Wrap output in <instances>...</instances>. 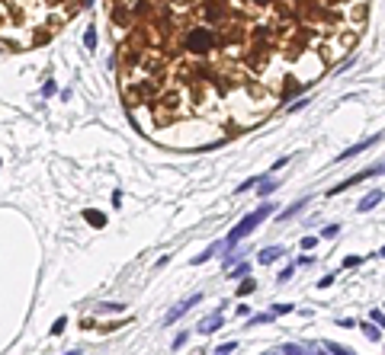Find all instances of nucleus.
Listing matches in <instances>:
<instances>
[{
    "label": "nucleus",
    "mask_w": 385,
    "mask_h": 355,
    "mask_svg": "<svg viewBox=\"0 0 385 355\" xmlns=\"http://www.w3.org/2000/svg\"><path fill=\"white\" fill-rule=\"evenodd\" d=\"M324 3L360 19L369 13V0ZM110 13L112 36L119 32L110 64L122 71V87L151 77L190 115H202L234 90L273 106L267 71L282 54L260 29L251 0H110Z\"/></svg>",
    "instance_id": "f257e3e1"
},
{
    "label": "nucleus",
    "mask_w": 385,
    "mask_h": 355,
    "mask_svg": "<svg viewBox=\"0 0 385 355\" xmlns=\"http://www.w3.org/2000/svg\"><path fill=\"white\" fill-rule=\"evenodd\" d=\"M273 211H276V205H273V202H263L260 208H254V211H251V215H244V218L238 221V227H234L231 234L225 237V250H231L234 243H238V240H244V237L251 234V230H257V224H263L270 215H273Z\"/></svg>",
    "instance_id": "f03ea898"
},
{
    "label": "nucleus",
    "mask_w": 385,
    "mask_h": 355,
    "mask_svg": "<svg viewBox=\"0 0 385 355\" xmlns=\"http://www.w3.org/2000/svg\"><path fill=\"white\" fill-rule=\"evenodd\" d=\"M379 173H385V160H382V163H376V167H366V170H360V173H356V176H350V179L337 182V186L330 189V195H340V192H347L350 186H356V182L369 179V176H379Z\"/></svg>",
    "instance_id": "7ed1b4c3"
},
{
    "label": "nucleus",
    "mask_w": 385,
    "mask_h": 355,
    "mask_svg": "<svg viewBox=\"0 0 385 355\" xmlns=\"http://www.w3.org/2000/svg\"><path fill=\"white\" fill-rule=\"evenodd\" d=\"M221 323H225V313H221V307L219 311H212L206 320H199V326H196V333H202V336H209V333H215V330H221Z\"/></svg>",
    "instance_id": "20e7f679"
},
{
    "label": "nucleus",
    "mask_w": 385,
    "mask_h": 355,
    "mask_svg": "<svg viewBox=\"0 0 385 355\" xmlns=\"http://www.w3.org/2000/svg\"><path fill=\"white\" fill-rule=\"evenodd\" d=\"M379 141H382V134H373V138H366V141H360V144H353V147H347V151H340V154L334 157V160H337V163H340V160H350V157H356V154L369 151V147L379 144Z\"/></svg>",
    "instance_id": "39448f33"
},
{
    "label": "nucleus",
    "mask_w": 385,
    "mask_h": 355,
    "mask_svg": "<svg viewBox=\"0 0 385 355\" xmlns=\"http://www.w3.org/2000/svg\"><path fill=\"white\" fill-rule=\"evenodd\" d=\"M199 301H202V295H199V291H196V295H193V298H186V301H180V304H177V307H173V311H170V313H167V323H177V320H180V317H183V313H186V311H190V307H193V304H199Z\"/></svg>",
    "instance_id": "423d86ee"
},
{
    "label": "nucleus",
    "mask_w": 385,
    "mask_h": 355,
    "mask_svg": "<svg viewBox=\"0 0 385 355\" xmlns=\"http://www.w3.org/2000/svg\"><path fill=\"white\" fill-rule=\"evenodd\" d=\"M382 199H385V192H382V189H373V192H369L366 199L356 205V208H360V211H369V208H376V205H379Z\"/></svg>",
    "instance_id": "0eeeda50"
},
{
    "label": "nucleus",
    "mask_w": 385,
    "mask_h": 355,
    "mask_svg": "<svg viewBox=\"0 0 385 355\" xmlns=\"http://www.w3.org/2000/svg\"><path fill=\"white\" fill-rule=\"evenodd\" d=\"M279 256H282V247H267V250H260L257 263H260V266H270V263H276Z\"/></svg>",
    "instance_id": "6e6552de"
},
{
    "label": "nucleus",
    "mask_w": 385,
    "mask_h": 355,
    "mask_svg": "<svg viewBox=\"0 0 385 355\" xmlns=\"http://www.w3.org/2000/svg\"><path fill=\"white\" fill-rule=\"evenodd\" d=\"M84 218L93 224V227H106V215H103V211H93V208H87V211H84Z\"/></svg>",
    "instance_id": "1a4fd4ad"
},
{
    "label": "nucleus",
    "mask_w": 385,
    "mask_h": 355,
    "mask_svg": "<svg viewBox=\"0 0 385 355\" xmlns=\"http://www.w3.org/2000/svg\"><path fill=\"white\" fill-rule=\"evenodd\" d=\"M84 45H87V48H90V51L97 48V26H93V23L87 26V32H84Z\"/></svg>",
    "instance_id": "9d476101"
},
{
    "label": "nucleus",
    "mask_w": 385,
    "mask_h": 355,
    "mask_svg": "<svg viewBox=\"0 0 385 355\" xmlns=\"http://www.w3.org/2000/svg\"><path fill=\"white\" fill-rule=\"evenodd\" d=\"M363 333H366V339H373V343H379V339H382V330L376 323H363Z\"/></svg>",
    "instance_id": "9b49d317"
},
{
    "label": "nucleus",
    "mask_w": 385,
    "mask_h": 355,
    "mask_svg": "<svg viewBox=\"0 0 385 355\" xmlns=\"http://www.w3.org/2000/svg\"><path fill=\"white\" fill-rule=\"evenodd\" d=\"M324 349H328L330 355H356L353 349H347V346H337V343H324Z\"/></svg>",
    "instance_id": "f8f14e48"
},
{
    "label": "nucleus",
    "mask_w": 385,
    "mask_h": 355,
    "mask_svg": "<svg viewBox=\"0 0 385 355\" xmlns=\"http://www.w3.org/2000/svg\"><path fill=\"white\" fill-rule=\"evenodd\" d=\"M260 179H263V176H251V179H244V182H241V186L238 189H234V192H247V189H254V186H260Z\"/></svg>",
    "instance_id": "ddd939ff"
},
{
    "label": "nucleus",
    "mask_w": 385,
    "mask_h": 355,
    "mask_svg": "<svg viewBox=\"0 0 385 355\" xmlns=\"http://www.w3.org/2000/svg\"><path fill=\"white\" fill-rule=\"evenodd\" d=\"M257 288V285L251 282V278H241V282H238V298H244V295H251V291Z\"/></svg>",
    "instance_id": "4468645a"
},
{
    "label": "nucleus",
    "mask_w": 385,
    "mask_h": 355,
    "mask_svg": "<svg viewBox=\"0 0 385 355\" xmlns=\"http://www.w3.org/2000/svg\"><path fill=\"white\" fill-rule=\"evenodd\" d=\"M282 355H305V346H299V343H286V346H282Z\"/></svg>",
    "instance_id": "2eb2a0df"
},
{
    "label": "nucleus",
    "mask_w": 385,
    "mask_h": 355,
    "mask_svg": "<svg viewBox=\"0 0 385 355\" xmlns=\"http://www.w3.org/2000/svg\"><path fill=\"white\" fill-rule=\"evenodd\" d=\"M247 272H251V263H241L238 269H231V278H247Z\"/></svg>",
    "instance_id": "dca6fc26"
},
{
    "label": "nucleus",
    "mask_w": 385,
    "mask_h": 355,
    "mask_svg": "<svg viewBox=\"0 0 385 355\" xmlns=\"http://www.w3.org/2000/svg\"><path fill=\"white\" fill-rule=\"evenodd\" d=\"M276 186H279V182H270L267 176H263V179H260V195H270V192H273Z\"/></svg>",
    "instance_id": "f3484780"
},
{
    "label": "nucleus",
    "mask_w": 385,
    "mask_h": 355,
    "mask_svg": "<svg viewBox=\"0 0 385 355\" xmlns=\"http://www.w3.org/2000/svg\"><path fill=\"white\" fill-rule=\"evenodd\" d=\"M302 208H305V202H295V205H289V208L282 211V218H292V215H299Z\"/></svg>",
    "instance_id": "a211bd4d"
},
{
    "label": "nucleus",
    "mask_w": 385,
    "mask_h": 355,
    "mask_svg": "<svg viewBox=\"0 0 385 355\" xmlns=\"http://www.w3.org/2000/svg\"><path fill=\"white\" fill-rule=\"evenodd\" d=\"M64 326H67V320H64V317H58V320H55V326H52V336H61Z\"/></svg>",
    "instance_id": "6ab92c4d"
},
{
    "label": "nucleus",
    "mask_w": 385,
    "mask_h": 355,
    "mask_svg": "<svg viewBox=\"0 0 385 355\" xmlns=\"http://www.w3.org/2000/svg\"><path fill=\"white\" fill-rule=\"evenodd\" d=\"M369 323H376L379 330H385V313L382 311H373V320H369Z\"/></svg>",
    "instance_id": "aec40b11"
},
{
    "label": "nucleus",
    "mask_w": 385,
    "mask_h": 355,
    "mask_svg": "<svg viewBox=\"0 0 385 355\" xmlns=\"http://www.w3.org/2000/svg\"><path fill=\"white\" fill-rule=\"evenodd\" d=\"M289 311H292V304H276L270 313H273V317H282V313H289Z\"/></svg>",
    "instance_id": "412c9836"
},
{
    "label": "nucleus",
    "mask_w": 385,
    "mask_h": 355,
    "mask_svg": "<svg viewBox=\"0 0 385 355\" xmlns=\"http://www.w3.org/2000/svg\"><path fill=\"white\" fill-rule=\"evenodd\" d=\"M318 247V237H302V250H315Z\"/></svg>",
    "instance_id": "4be33fe9"
},
{
    "label": "nucleus",
    "mask_w": 385,
    "mask_h": 355,
    "mask_svg": "<svg viewBox=\"0 0 385 355\" xmlns=\"http://www.w3.org/2000/svg\"><path fill=\"white\" fill-rule=\"evenodd\" d=\"M360 263H363L360 256H347V259H343V269H353V266H360Z\"/></svg>",
    "instance_id": "5701e85b"
},
{
    "label": "nucleus",
    "mask_w": 385,
    "mask_h": 355,
    "mask_svg": "<svg viewBox=\"0 0 385 355\" xmlns=\"http://www.w3.org/2000/svg\"><path fill=\"white\" fill-rule=\"evenodd\" d=\"M273 320V313H257V317H251V323H270Z\"/></svg>",
    "instance_id": "b1692460"
},
{
    "label": "nucleus",
    "mask_w": 385,
    "mask_h": 355,
    "mask_svg": "<svg viewBox=\"0 0 385 355\" xmlns=\"http://www.w3.org/2000/svg\"><path fill=\"white\" fill-rule=\"evenodd\" d=\"M292 272H295V266H286V269L279 272V282H289V278H292Z\"/></svg>",
    "instance_id": "393cba45"
},
{
    "label": "nucleus",
    "mask_w": 385,
    "mask_h": 355,
    "mask_svg": "<svg viewBox=\"0 0 385 355\" xmlns=\"http://www.w3.org/2000/svg\"><path fill=\"white\" fill-rule=\"evenodd\" d=\"M186 339H190V336H186V333H180V336L173 339V349H183V346H186Z\"/></svg>",
    "instance_id": "a878e982"
},
{
    "label": "nucleus",
    "mask_w": 385,
    "mask_h": 355,
    "mask_svg": "<svg viewBox=\"0 0 385 355\" xmlns=\"http://www.w3.org/2000/svg\"><path fill=\"white\" fill-rule=\"evenodd\" d=\"M55 90H58V87H55V80H49V84L42 87V96H52V93H55Z\"/></svg>",
    "instance_id": "bb28decb"
},
{
    "label": "nucleus",
    "mask_w": 385,
    "mask_h": 355,
    "mask_svg": "<svg viewBox=\"0 0 385 355\" xmlns=\"http://www.w3.org/2000/svg\"><path fill=\"white\" fill-rule=\"evenodd\" d=\"M321 234H324V237H337V234H340V227H337V224H330V227H324Z\"/></svg>",
    "instance_id": "cd10ccee"
},
{
    "label": "nucleus",
    "mask_w": 385,
    "mask_h": 355,
    "mask_svg": "<svg viewBox=\"0 0 385 355\" xmlns=\"http://www.w3.org/2000/svg\"><path fill=\"white\" fill-rule=\"evenodd\" d=\"M318 355H328V349H324V346H321V349H318Z\"/></svg>",
    "instance_id": "c85d7f7f"
},
{
    "label": "nucleus",
    "mask_w": 385,
    "mask_h": 355,
    "mask_svg": "<svg viewBox=\"0 0 385 355\" xmlns=\"http://www.w3.org/2000/svg\"><path fill=\"white\" fill-rule=\"evenodd\" d=\"M67 355H80V352H77V349H74V352H67Z\"/></svg>",
    "instance_id": "c756f323"
},
{
    "label": "nucleus",
    "mask_w": 385,
    "mask_h": 355,
    "mask_svg": "<svg viewBox=\"0 0 385 355\" xmlns=\"http://www.w3.org/2000/svg\"><path fill=\"white\" fill-rule=\"evenodd\" d=\"M267 355H276V352H267Z\"/></svg>",
    "instance_id": "7c9ffc66"
}]
</instances>
